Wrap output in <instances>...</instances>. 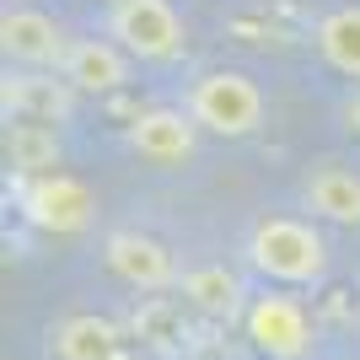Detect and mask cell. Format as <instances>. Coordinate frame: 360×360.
Here are the masks:
<instances>
[{
    "mask_svg": "<svg viewBox=\"0 0 360 360\" xmlns=\"http://www.w3.org/2000/svg\"><path fill=\"white\" fill-rule=\"evenodd\" d=\"M242 323H248V339H253V349L264 360H307L312 345H317L307 307H301L296 296H285V290L253 296L248 312H242Z\"/></svg>",
    "mask_w": 360,
    "mask_h": 360,
    "instance_id": "obj_4",
    "label": "cell"
},
{
    "mask_svg": "<svg viewBox=\"0 0 360 360\" xmlns=\"http://www.w3.org/2000/svg\"><path fill=\"white\" fill-rule=\"evenodd\" d=\"M183 301L188 307H199L205 317H221V323H231V317L248 312V290H242V280L226 264H199V269H183L178 280Z\"/></svg>",
    "mask_w": 360,
    "mask_h": 360,
    "instance_id": "obj_11",
    "label": "cell"
},
{
    "mask_svg": "<svg viewBox=\"0 0 360 360\" xmlns=\"http://www.w3.org/2000/svg\"><path fill=\"white\" fill-rule=\"evenodd\" d=\"M108 38L129 60H172L188 32H183V16L172 11V0H113Z\"/></svg>",
    "mask_w": 360,
    "mask_h": 360,
    "instance_id": "obj_3",
    "label": "cell"
},
{
    "mask_svg": "<svg viewBox=\"0 0 360 360\" xmlns=\"http://www.w3.org/2000/svg\"><path fill=\"white\" fill-rule=\"evenodd\" d=\"M188 113L199 119V129L242 140L264 124V91H258L253 75H242V70H205L188 86Z\"/></svg>",
    "mask_w": 360,
    "mask_h": 360,
    "instance_id": "obj_2",
    "label": "cell"
},
{
    "mask_svg": "<svg viewBox=\"0 0 360 360\" xmlns=\"http://www.w3.org/2000/svg\"><path fill=\"white\" fill-rule=\"evenodd\" d=\"M6 146H11V162L22 167V172H32V178L60 162V140H54V129H49V124H32V119H16L11 135H6Z\"/></svg>",
    "mask_w": 360,
    "mask_h": 360,
    "instance_id": "obj_14",
    "label": "cell"
},
{
    "mask_svg": "<svg viewBox=\"0 0 360 360\" xmlns=\"http://www.w3.org/2000/svg\"><path fill=\"white\" fill-rule=\"evenodd\" d=\"M0 49H6V60L27 65V70L65 65V54H70L60 22L44 16V11H27V6H11V11L0 16Z\"/></svg>",
    "mask_w": 360,
    "mask_h": 360,
    "instance_id": "obj_7",
    "label": "cell"
},
{
    "mask_svg": "<svg viewBox=\"0 0 360 360\" xmlns=\"http://www.w3.org/2000/svg\"><path fill=\"white\" fill-rule=\"evenodd\" d=\"M54 355L60 360H113L119 355V328L97 312H75L54 328Z\"/></svg>",
    "mask_w": 360,
    "mask_h": 360,
    "instance_id": "obj_12",
    "label": "cell"
},
{
    "mask_svg": "<svg viewBox=\"0 0 360 360\" xmlns=\"http://www.w3.org/2000/svg\"><path fill=\"white\" fill-rule=\"evenodd\" d=\"M91 210H97L91 188L81 178H70V172H38V178L22 188V215H27L32 226L54 231V237H75V231H86Z\"/></svg>",
    "mask_w": 360,
    "mask_h": 360,
    "instance_id": "obj_5",
    "label": "cell"
},
{
    "mask_svg": "<svg viewBox=\"0 0 360 360\" xmlns=\"http://www.w3.org/2000/svg\"><path fill=\"white\" fill-rule=\"evenodd\" d=\"M22 108H32V124H54L65 119L70 97H65V86H49V81H11L6 86V113H22Z\"/></svg>",
    "mask_w": 360,
    "mask_h": 360,
    "instance_id": "obj_15",
    "label": "cell"
},
{
    "mask_svg": "<svg viewBox=\"0 0 360 360\" xmlns=\"http://www.w3.org/2000/svg\"><path fill=\"white\" fill-rule=\"evenodd\" d=\"M317 49L339 75L360 81V6H339V11L323 16L317 22Z\"/></svg>",
    "mask_w": 360,
    "mask_h": 360,
    "instance_id": "obj_13",
    "label": "cell"
},
{
    "mask_svg": "<svg viewBox=\"0 0 360 360\" xmlns=\"http://www.w3.org/2000/svg\"><path fill=\"white\" fill-rule=\"evenodd\" d=\"M248 264L274 285H317L328 274V242L312 221L296 215H269L248 237Z\"/></svg>",
    "mask_w": 360,
    "mask_h": 360,
    "instance_id": "obj_1",
    "label": "cell"
},
{
    "mask_svg": "<svg viewBox=\"0 0 360 360\" xmlns=\"http://www.w3.org/2000/svg\"><path fill=\"white\" fill-rule=\"evenodd\" d=\"M194 140H199V119L183 113V108H150L140 113L135 129H129V146L156 167H178L194 156Z\"/></svg>",
    "mask_w": 360,
    "mask_h": 360,
    "instance_id": "obj_8",
    "label": "cell"
},
{
    "mask_svg": "<svg viewBox=\"0 0 360 360\" xmlns=\"http://www.w3.org/2000/svg\"><path fill=\"white\" fill-rule=\"evenodd\" d=\"M103 253H108V269L119 274L124 285H135V290H172L183 280L172 248L156 242V237H146V231H113Z\"/></svg>",
    "mask_w": 360,
    "mask_h": 360,
    "instance_id": "obj_6",
    "label": "cell"
},
{
    "mask_svg": "<svg viewBox=\"0 0 360 360\" xmlns=\"http://www.w3.org/2000/svg\"><path fill=\"white\" fill-rule=\"evenodd\" d=\"M345 124H349V129H355V135H360V91H355V97H349V103H345Z\"/></svg>",
    "mask_w": 360,
    "mask_h": 360,
    "instance_id": "obj_16",
    "label": "cell"
},
{
    "mask_svg": "<svg viewBox=\"0 0 360 360\" xmlns=\"http://www.w3.org/2000/svg\"><path fill=\"white\" fill-rule=\"evenodd\" d=\"M60 70H65V86L70 91L103 97V91H119L124 81H129V54H124L113 38H81V44H70Z\"/></svg>",
    "mask_w": 360,
    "mask_h": 360,
    "instance_id": "obj_9",
    "label": "cell"
},
{
    "mask_svg": "<svg viewBox=\"0 0 360 360\" xmlns=\"http://www.w3.org/2000/svg\"><path fill=\"white\" fill-rule=\"evenodd\" d=\"M307 194V210L317 221H333V226H360V172L355 167H339V162H323L307 172L301 183Z\"/></svg>",
    "mask_w": 360,
    "mask_h": 360,
    "instance_id": "obj_10",
    "label": "cell"
}]
</instances>
